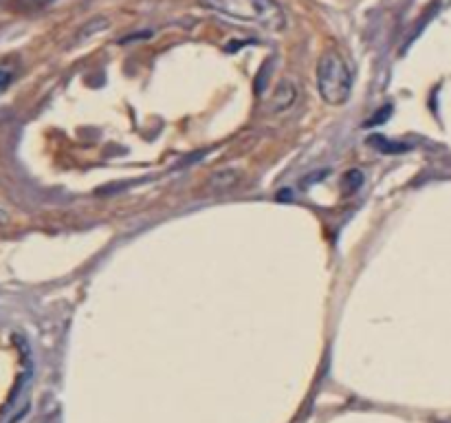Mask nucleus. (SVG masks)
Masks as SVG:
<instances>
[{
    "label": "nucleus",
    "instance_id": "nucleus-1",
    "mask_svg": "<svg viewBox=\"0 0 451 423\" xmlns=\"http://www.w3.org/2000/svg\"><path fill=\"white\" fill-rule=\"evenodd\" d=\"M203 5L224 18L264 31H282L286 27V13L275 0H203Z\"/></svg>",
    "mask_w": 451,
    "mask_h": 423
},
{
    "label": "nucleus",
    "instance_id": "nucleus-2",
    "mask_svg": "<svg viewBox=\"0 0 451 423\" xmlns=\"http://www.w3.org/2000/svg\"><path fill=\"white\" fill-rule=\"evenodd\" d=\"M317 91L321 100L330 106L346 104L352 91V73L337 51L321 53L317 62Z\"/></svg>",
    "mask_w": 451,
    "mask_h": 423
},
{
    "label": "nucleus",
    "instance_id": "nucleus-3",
    "mask_svg": "<svg viewBox=\"0 0 451 423\" xmlns=\"http://www.w3.org/2000/svg\"><path fill=\"white\" fill-rule=\"evenodd\" d=\"M238 181H240V175L234 172V170L218 172V175L211 177V188H216L218 192H227V190L238 186Z\"/></svg>",
    "mask_w": 451,
    "mask_h": 423
},
{
    "label": "nucleus",
    "instance_id": "nucleus-4",
    "mask_svg": "<svg viewBox=\"0 0 451 423\" xmlns=\"http://www.w3.org/2000/svg\"><path fill=\"white\" fill-rule=\"evenodd\" d=\"M9 84H11V70L0 66V95L5 93V89L9 87Z\"/></svg>",
    "mask_w": 451,
    "mask_h": 423
},
{
    "label": "nucleus",
    "instance_id": "nucleus-5",
    "mask_svg": "<svg viewBox=\"0 0 451 423\" xmlns=\"http://www.w3.org/2000/svg\"><path fill=\"white\" fill-rule=\"evenodd\" d=\"M0 221H3V214H0Z\"/></svg>",
    "mask_w": 451,
    "mask_h": 423
}]
</instances>
